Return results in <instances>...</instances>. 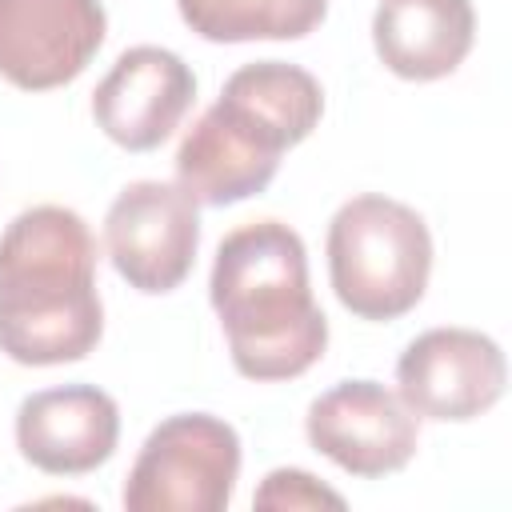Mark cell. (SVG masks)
<instances>
[{"label": "cell", "instance_id": "obj_1", "mask_svg": "<svg viewBox=\"0 0 512 512\" xmlns=\"http://www.w3.org/2000/svg\"><path fill=\"white\" fill-rule=\"evenodd\" d=\"M100 332L92 228L64 204L24 208L0 236V352L52 368L84 360Z\"/></svg>", "mask_w": 512, "mask_h": 512}, {"label": "cell", "instance_id": "obj_2", "mask_svg": "<svg viewBox=\"0 0 512 512\" xmlns=\"http://www.w3.org/2000/svg\"><path fill=\"white\" fill-rule=\"evenodd\" d=\"M208 300L232 364L248 380H296L328 348V316L308 284V248L280 220H252L220 240Z\"/></svg>", "mask_w": 512, "mask_h": 512}, {"label": "cell", "instance_id": "obj_3", "mask_svg": "<svg viewBox=\"0 0 512 512\" xmlns=\"http://www.w3.org/2000/svg\"><path fill=\"white\" fill-rule=\"evenodd\" d=\"M324 116V92L312 72L284 60L236 68L220 100L184 132L176 148V184L204 208H228L260 196L284 148L312 136Z\"/></svg>", "mask_w": 512, "mask_h": 512}, {"label": "cell", "instance_id": "obj_4", "mask_svg": "<svg viewBox=\"0 0 512 512\" xmlns=\"http://www.w3.org/2000/svg\"><path fill=\"white\" fill-rule=\"evenodd\" d=\"M328 280L360 320H400L424 300L432 276V232L424 216L392 196L364 192L328 220Z\"/></svg>", "mask_w": 512, "mask_h": 512}, {"label": "cell", "instance_id": "obj_5", "mask_svg": "<svg viewBox=\"0 0 512 512\" xmlns=\"http://www.w3.org/2000/svg\"><path fill=\"white\" fill-rule=\"evenodd\" d=\"M240 476V436L212 412H176L140 444L128 480V512H224Z\"/></svg>", "mask_w": 512, "mask_h": 512}, {"label": "cell", "instance_id": "obj_6", "mask_svg": "<svg viewBox=\"0 0 512 512\" xmlns=\"http://www.w3.org/2000/svg\"><path fill=\"white\" fill-rule=\"evenodd\" d=\"M104 244L112 268L128 288L164 296L180 288L196 264L200 212L180 184L132 180L104 216Z\"/></svg>", "mask_w": 512, "mask_h": 512}, {"label": "cell", "instance_id": "obj_7", "mask_svg": "<svg viewBox=\"0 0 512 512\" xmlns=\"http://www.w3.org/2000/svg\"><path fill=\"white\" fill-rule=\"evenodd\" d=\"M308 444L360 480L400 472L420 444V416L380 380H340L308 404Z\"/></svg>", "mask_w": 512, "mask_h": 512}, {"label": "cell", "instance_id": "obj_8", "mask_svg": "<svg viewBox=\"0 0 512 512\" xmlns=\"http://www.w3.org/2000/svg\"><path fill=\"white\" fill-rule=\"evenodd\" d=\"M508 384L504 352L476 328H428L396 360V392L420 420H476Z\"/></svg>", "mask_w": 512, "mask_h": 512}, {"label": "cell", "instance_id": "obj_9", "mask_svg": "<svg viewBox=\"0 0 512 512\" xmlns=\"http://www.w3.org/2000/svg\"><path fill=\"white\" fill-rule=\"evenodd\" d=\"M104 32L100 0H0V76L20 92L72 84Z\"/></svg>", "mask_w": 512, "mask_h": 512}, {"label": "cell", "instance_id": "obj_10", "mask_svg": "<svg viewBox=\"0 0 512 512\" xmlns=\"http://www.w3.org/2000/svg\"><path fill=\"white\" fill-rule=\"evenodd\" d=\"M192 100H196L192 68L172 48L136 44L120 52L108 76L96 84L92 116L112 144L128 152H152L180 128Z\"/></svg>", "mask_w": 512, "mask_h": 512}, {"label": "cell", "instance_id": "obj_11", "mask_svg": "<svg viewBox=\"0 0 512 512\" xmlns=\"http://www.w3.org/2000/svg\"><path fill=\"white\" fill-rule=\"evenodd\" d=\"M120 440V408L96 384L40 388L16 408V448L48 476L96 472Z\"/></svg>", "mask_w": 512, "mask_h": 512}, {"label": "cell", "instance_id": "obj_12", "mask_svg": "<svg viewBox=\"0 0 512 512\" xmlns=\"http://www.w3.org/2000/svg\"><path fill=\"white\" fill-rule=\"evenodd\" d=\"M476 40L472 0H380L372 12V44L400 80L452 76Z\"/></svg>", "mask_w": 512, "mask_h": 512}, {"label": "cell", "instance_id": "obj_13", "mask_svg": "<svg viewBox=\"0 0 512 512\" xmlns=\"http://www.w3.org/2000/svg\"><path fill=\"white\" fill-rule=\"evenodd\" d=\"M180 20L212 44L244 40H300L308 36L328 0H176Z\"/></svg>", "mask_w": 512, "mask_h": 512}, {"label": "cell", "instance_id": "obj_14", "mask_svg": "<svg viewBox=\"0 0 512 512\" xmlns=\"http://www.w3.org/2000/svg\"><path fill=\"white\" fill-rule=\"evenodd\" d=\"M256 508H344V496L304 468H272L252 496Z\"/></svg>", "mask_w": 512, "mask_h": 512}]
</instances>
